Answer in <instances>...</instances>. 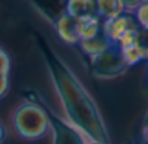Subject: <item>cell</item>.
Segmentation results:
<instances>
[{"instance_id":"277c9868","label":"cell","mask_w":148,"mask_h":144,"mask_svg":"<svg viewBox=\"0 0 148 144\" xmlns=\"http://www.w3.org/2000/svg\"><path fill=\"white\" fill-rule=\"evenodd\" d=\"M47 109L49 118V130L52 131L53 144H84L87 138L68 121H64L56 113Z\"/></svg>"},{"instance_id":"4fadbf2b","label":"cell","mask_w":148,"mask_h":144,"mask_svg":"<svg viewBox=\"0 0 148 144\" xmlns=\"http://www.w3.org/2000/svg\"><path fill=\"white\" fill-rule=\"evenodd\" d=\"M118 48H120L123 60H125L126 65H127L129 68L134 66V65H138V64H140L142 61H144L143 53H142L136 40L133 42V43H130V44H127V46L118 47Z\"/></svg>"},{"instance_id":"52a82bcc","label":"cell","mask_w":148,"mask_h":144,"mask_svg":"<svg viewBox=\"0 0 148 144\" xmlns=\"http://www.w3.org/2000/svg\"><path fill=\"white\" fill-rule=\"evenodd\" d=\"M52 26H53L56 35L64 43L72 44V46H78L81 43V38H79L78 33V20L70 17L65 13Z\"/></svg>"},{"instance_id":"9a60e30c","label":"cell","mask_w":148,"mask_h":144,"mask_svg":"<svg viewBox=\"0 0 148 144\" xmlns=\"http://www.w3.org/2000/svg\"><path fill=\"white\" fill-rule=\"evenodd\" d=\"M136 43L143 53L144 60H148V29H139Z\"/></svg>"},{"instance_id":"5bb4252c","label":"cell","mask_w":148,"mask_h":144,"mask_svg":"<svg viewBox=\"0 0 148 144\" xmlns=\"http://www.w3.org/2000/svg\"><path fill=\"white\" fill-rule=\"evenodd\" d=\"M133 13L136 18L138 25L140 26L142 29H148V0L142 3Z\"/></svg>"},{"instance_id":"6da1fadb","label":"cell","mask_w":148,"mask_h":144,"mask_svg":"<svg viewBox=\"0 0 148 144\" xmlns=\"http://www.w3.org/2000/svg\"><path fill=\"white\" fill-rule=\"evenodd\" d=\"M35 43L52 81L56 95L65 112L66 121L87 139L110 143L108 127L95 100L75 73L49 47L39 33H34Z\"/></svg>"},{"instance_id":"8992f818","label":"cell","mask_w":148,"mask_h":144,"mask_svg":"<svg viewBox=\"0 0 148 144\" xmlns=\"http://www.w3.org/2000/svg\"><path fill=\"white\" fill-rule=\"evenodd\" d=\"M29 3L51 25L66 13L68 0H29Z\"/></svg>"},{"instance_id":"8fae6325","label":"cell","mask_w":148,"mask_h":144,"mask_svg":"<svg viewBox=\"0 0 148 144\" xmlns=\"http://www.w3.org/2000/svg\"><path fill=\"white\" fill-rule=\"evenodd\" d=\"M101 29H103V20L99 17L78 21V33L81 42L95 38L101 31Z\"/></svg>"},{"instance_id":"9c48e42d","label":"cell","mask_w":148,"mask_h":144,"mask_svg":"<svg viewBox=\"0 0 148 144\" xmlns=\"http://www.w3.org/2000/svg\"><path fill=\"white\" fill-rule=\"evenodd\" d=\"M78 46L84 55H87L90 59H92V57H95V56H97V55L103 53L104 51H107L113 44H112V42L107 38V35L104 34V31H103V29H101V31H100L95 38L88 39V40H82Z\"/></svg>"},{"instance_id":"30bf717a","label":"cell","mask_w":148,"mask_h":144,"mask_svg":"<svg viewBox=\"0 0 148 144\" xmlns=\"http://www.w3.org/2000/svg\"><path fill=\"white\" fill-rule=\"evenodd\" d=\"M96 1L97 17L103 21L112 20L126 12L122 0H95Z\"/></svg>"},{"instance_id":"ba28073f","label":"cell","mask_w":148,"mask_h":144,"mask_svg":"<svg viewBox=\"0 0 148 144\" xmlns=\"http://www.w3.org/2000/svg\"><path fill=\"white\" fill-rule=\"evenodd\" d=\"M66 14L78 21L97 17L95 0H68Z\"/></svg>"},{"instance_id":"7a4b0ae2","label":"cell","mask_w":148,"mask_h":144,"mask_svg":"<svg viewBox=\"0 0 148 144\" xmlns=\"http://www.w3.org/2000/svg\"><path fill=\"white\" fill-rule=\"evenodd\" d=\"M12 125L16 134L25 140H39L49 131L47 109L36 101H25L14 109Z\"/></svg>"},{"instance_id":"5b68a950","label":"cell","mask_w":148,"mask_h":144,"mask_svg":"<svg viewBox=\"0 0 148 144\" xmlns=\"http://www.w3.org/2000/svg\"><path fill=\"white\" fill-rule=\"evenodd\" d=\"M140 29L136 22V18L133 12H123L118 17L112 20L103 21V31L112 44H118V42L131 30Z\"/></svg>"},{"instance_id":"ac0fdd59","label":"cell","mask_w":148,"mask_h":144,"mask_svg":"<svg viewBox=\"0 0 148 144\" xmlns=\"http://www.w3.org/2000/svg\"><path fill=\"white\" fill-rule=\"evenodd\" d=\"M84 144H110V143H104V142H99V140H91V139H87Z\"/></svg>"},{"instance_id":"3957f363","label":"cell","mask_w":148,"mask_h":144,"mask_svg":"<svg viewBox=\"0 0 148 144\" xmlns=\"http://www.w3.org/2000/svg\"><path fill=\"white\" fill-rule=\"evenodd\" d=\"M91 74L97 79L110 81L122 77L129 70L120 48L113 44L103 53L90 59Z\"/></svg>"},{"instance_id":"2e32d148","label":"cell","mask_w":148,"mask_h":144,"mask_svg":"<svg viewBox=\"0 0 148 144\" xmlns=\"http://www.w3.org/2000/svg\"><path fill=\"white\" fill-rule=\"evenodd\" d=\"M144 1H146V0H122L126 12H134V10Z\"/></svg>"},{"instance_id":"7c38bea8","label":"cell","mask_w":148,"mask_h":144,"mask_svg":"<svg viewBox=\"0 0 148 144\" xmlns=\"http://www.w3.org/2000/svg\"><path fill=\"white\" fill-rule=\"evenodd\" d=\"M10 60L8 53L0 47V99L4 98L9 88Z\"/></svg>"},{"instance_id":"e0dca14e","label":"cell","mask_w":148,"mask_h":144,"mask_svg":"<svg viewBox=\"0 0 148 144\" xmlns=\"http://www.w3.org/2000/svg\"><path fill=\"white\" fill-rule=\"evenodd\" d=\"M142 139H143L144 144H148V111L144 116L143 126H142Z\"/></svg>"}]
</instances>
